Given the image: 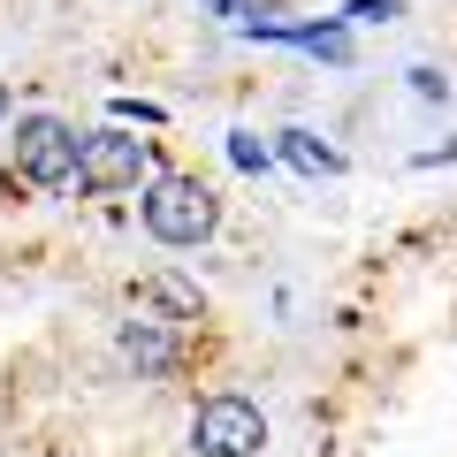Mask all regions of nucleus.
Here are the masks:
<instances>
[{
    "mask_svg": "<svg viewBox=\"0 0 457 457\" xmlns=\"http://www.w3.org/2000/svg\"><path fill=\"white\" fill-rule=\"evenodd\" d=\"M213 221H221V198H213L198 176H161L145 191V228L161 237V245H206Z\"/></svg>",
    "mask_w": 457,
    "mask_h": 457,
    "instance_id": "f257e3e1",
    "label": "nucleus"
},
{
    "mask_svg": "<svg viewBox=\"0 0 457 457\" xmlns=\"http://www.w3.org/2000/svg\"><path fill=\"white\" fill-rule=\"evenodd\" d=\"M77 153H84V137L69 130V122H54V114L16 122V176L38 183V191H62V183L77 176Z\"/></svg>",
    "mask_w": 457,
    "mask_h": 457,
    "instance_id": "f03ea898",
    "label": "nucleus"
},
{
    "mask_svg": "<svg viewBox=\"0 0 457 457\" xmlns=\"http://www.w3.org/2000/svg\"><path fill=\"white\" fill-rule=\"evenodd\" d=\"M191 442H198V457H252L267 442V420L245 396H206L191 420Z\"/></svg>",
    "mask_w": 457,
    "mask_h": 457,
    "instance_id": "7ed1b4c3",
    "label": "nucleus"
},
{
    "mask_svg": "<svg viewBox=\"0 0 457 457\" xmlns=\"http://www.w3.org/2000/svg\"><path fill=\"white\" fill-rule=\"evenodd\" d=\"M137 176H145V137H130V130H92L84 137V153H77L84 191H122Z\"/></svg>",
    "mask_w": 457,
    "mask_h": 457,
    "instance_id": "20e7f679",
    "label": "nucleus"
},
{
    "mask_svg": "<svg viewBox=\"0 0 457 457\" xmlns=\"http://www.w3.org/2000/svg\"><path fill=\"white\" fill-rule=\"evenodd\" d=\"M122 359H130L137 374H168V366H176V336H168V320H145V312H137V320L122 328Z\"/></svg>",
    "mask_w": 457,
    "mask_h": 457,
    "instance_id": "39448f33",
    "label": "nucleus"
},
{
    "mask_svg": "<svg viewBox=\"0 0 457 457\" xmlns=\"http://www.w3.org/2000/svg\"><path fill=\"white\" fill-rule=\"evenodd\" d=\"M282 153H290L305 176H343V153H328L320 137H305V130H282Z\"/></svg>",
    "mask_w": 457,
    "mask_h": 457,
    "instance_id": "423d86ee",
    "label": "nucleus"
},
{
    "mask_svg": "<svg viewBox=\"0 0 457 457\" xmlns=\"http://www.w3.org/2000/svg\"><path fill=\"white\" fill-rule=\"evenodd\" d=\"M137 297H153V305H168L176 320H198V290H183L176 275H153V282H137Z\"/></svg>",
    "mask_w": 457,
    "mask_h": 457,
    "instance_id": "0eeeda50",
    "label": "nucleus"
},
{
    "mask_svg": "<svg viewBox=\"0 0 457 457\" xmlns=\"http://www.w3.org/2000/svg\"><path fill=\"white\" fill-rule=\"evenodd\" d=\"M206 16H228V23H245V16H275V0H206Z\"/></svg>",
    "mask_w": 457,
    "mask_h": 457,
    "instance_id": "6e6552de",
    "label": "nucleus"
},
{
    "mask_svg": "<svg viewBox=\"0 0 457 457\" xmlns=\"http://www.w3.org/2000/svg\"><path fill=\"white\" fill-rule=\"evenodd\" d=\"M343 16L351 23H389V16H404V0H351Z\"/></svg>",
    "mask_w": 457,
    "mask_h": 457,
    "instance_id": "1a4fd4ad",
    "label": "nucleus"
},
{
    "mask_svg": "<svg viewBox=\"0 0 457 457\" xmlns=\"http://www.w3.org/2000/svg\"><path fill=\"white\" fill-rule=\"evenodd\" d=\"M228 161L245 168V176H267V145H252V137H228Z\"/></svg>",
    "mask_w": 457,
    "mask_h": 457,
    "instance_id": "9d476101",
    "label": "nucleus"
},
{
    "mask_svg": "<svg viewBox=\"0 0 457 457\" xmlns=\"http://www.w3.org/2000/svg\"><path fill=\"white\" fill-rule=\"evenodd\" d=\"M0 114H8V84H0Z\"/></svg>",
    "mask_w": 457,
    "mask_h": 457,
    "instance_id": "9b49d317",
    "label": "nucleus"
}]
</instances>
